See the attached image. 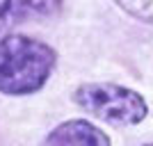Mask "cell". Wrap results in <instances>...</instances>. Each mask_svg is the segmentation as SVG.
<instances>
[{"mask_svg":"<svg viewBox=\"0 0 153 146\" xmlns=\"http://www.w3.org/2000/svg\"><path fill=\"white\" fill-rule=\"evenodd\" d=\"M130 16L144 23H153V0H114Z\"/></svg>","mask_w":153,"mask_h":146,"instance_id":"5b68a950","label":"cell"},{"mask_svg":"<svg viewBox=\"0 0 153 146\" xmlns=\"http://www.w3.org/2000/svg\"><path fill=\"white\" fill-rule=\"evenodd\" d=\"M62 9V0H16L19 21L37 16V19H51Z\"/></svg>","mask_w":153,"mask_h":146,"instance_id":"277c9868","label":"cell"},{"mask_svg":"<svg viewBox=\"0 0 153 146\" xmlns=\"http://www.w3.org/2000/svg\"><path fill=\"white\" fill-rule=\"evenodd\" d=\"M12 21H19L16 0H0V32L5 30Z\"/></svg>","mask_w":153,"mask_h":146,"instance_id":"8992f818","label":"cell"},{"mask_svg":"<svg viewBox=\"0 0 153 146\" xmlns=\"http://www.w3.org/2000/svg\"><path fill=\"white\" fill-rule=\"evenodd\" d=\"M73 101L91 116L114 126H135L149 112L146 101L137 91L110 82L80 84L73 94Z\"/></svg>","mask_w":153,"mask_h":146,"instance_id":"7a4b0ae2","label":"cell"},{"mask_svg":"<svg viewBox=\"0 0 153 146\" xmlns=\"http://www.w3.org/2000/svg\"><path fill=\"white\" fill-rule=\"evenodd\" d=\"M57 53L25 34L0 39V91L9 96L34 94L51 78Z\"/></svg>","mask_w":153,"mask_h":146,"instance_id":"6da1fadb","label":"cell"},{"mask_svg":"<svg viewBox=\"0 0 153 146\" xmlns=\"http://www.w3.org/2000/svg\"><path fill=\"white\" fill-rule=\"evenodd\" d=\"M46 144H82V146H108L110 137L103 133L101 128L91 126L89 121L82 119H73L66 121L62 126H57L48 137H46Z\"/></svg>","mask_w":153,"mask_h":146,"instance_id":"3957f363","label":"cell"}]
</instances>
